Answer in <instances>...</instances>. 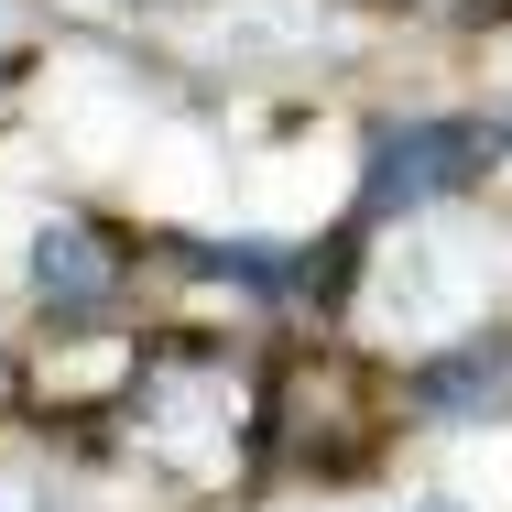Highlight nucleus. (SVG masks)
<instances>
[{"label":"nucleus","mask_w":512,"mask_h":512,"mask_svg":"<svg viewBox=\"0 0 512 512\" xmlns=\"http://www.w3.org/2000/svg\"><path fill=\"white\" fill-rule=\"evenodd\" d=\"M491 153V131L480 120H414V131H393L382 153H371V207L393 218V207H425L447 197V186H469V164Z\"/></svg>","instance_id":"1"},{"label":"nucleus","mask_w":512,"mask_h":512,"mask_svg":"<svg viewBox=\"0 0 512 512\" xmlns=\"http://www.w3.org/2000/svg\"><path fill=\"white\" fill-rule=\"evenodd\" d=\"M33 295L55 316H99L109 295H120V262L99 251V229H44V240H33Z\"/></svg>","instance_id":"2"},{"label":"nucleus","mask_w":512,"mask_h":512,"mask_svg":"<svg viewBox=\"0 0 512 512\" xmlns=\"http://www.w3.org/2000/svg\"><path fill=\"white\" fill-rule=\"evenodd\" d=\"M502 382H512V360L491 349V338H469L458 360H425V371H414V404H425V414H480Z\"/></svg>","instance_id":"3"},{"label":"nucleus","mask_w":512,"mask_h":512,"mask_svg":"<svg viewBox=\"0 0 512 512\" xmlns=\"http://www.w3.org/2000/svg\"><path fill=\"white\" fill-rule=\"evenodd\" d=\"M11 33H22V11H11V0H0V55H11Z\"/></svg>","instance_id":"4"},{"label":"nucleus","mask_w":512,"mask_h":512,"mask_svg":"<svg viewBox=\"0 0 512 512\" xmlns=\"http://www.w3.org/2000/svg\"><path fill=\"white\" fill-rule=\"evenodd\" d=\"M425 512H458V502H425Z\"/></svg>","instance_id":"5"}]
</instances>
